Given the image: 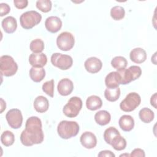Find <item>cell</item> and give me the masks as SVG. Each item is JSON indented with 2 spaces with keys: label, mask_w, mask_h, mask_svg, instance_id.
I'll use <instances>...</instances> for the list:
<instances>
[{
  "label": "cell",
  "mask_w": 157,
  "mask_h": 157,
  "mask_svg": "<svg viewBox=\"0 0 157 157\" xmlns=\"http://www.w3.org/2000/svg\"><path fill=\"white\" fill-rule=\"evenodd\" d=\"M129 156L131 157H136V156H140V157H144L145 156V151L144 150L141 149V148H135L134 149L131 154L129 155Z\"/></svg>",
  "instance_id": "obj_36"
},
{
  "label": "cell",
  "mask_w": 157,
  "mask_h": 157,
  "mask_svg": "<svg viewBox=\"0 0 157 157\" xmlns=\"http://www.w3.org/2000/svg\"><path fill=\"white\" fill-rule=\"evenodd\" d=\"M118 135H120V132L115 127L111 126L104 131L103 137L105 142L110 145L112 139Z\"/></svg>",
  "instance_id": "obj_28"
},
{
  "label": "cell",
  "mask_w": 157,
  "mask_h": 157,
  "mask_svg": "<svg viewBox=\"0 0 157 157\" xmlns=\"http://www.w3.org/2000/svg\"><path fill=\"white\" fill-rule=\"evenodd\" d=\"M118 124L123 131L129 132L134 128V120L131 115H123L120 118Z\"/></svg>",
  "instance_id": "obj_18"
},
{
  "label": "cell",
  "mask_w": 157,
  "mask_h": 157,
  "mask_svg": "<svg viewBox=\"0 0 157 157\" xmlns=\"http://www.w3.org/2000/svg\"><path fill=\"white\" fill-rule=\"evenodd\" d=\"M1 25L4 31L8 34L14 33L17 28V20L12 16H9L4 18L1 22Z\"/></svg>",
  "instance_id": "obj_19"
},
{
  "label": "cell",
  "mask_w": 157,
  "mask_h": 157,
  "mask_svg": "<svg viewBox=\"0 0 157 157\" xmlns=\"http://www.w3.org/2000/svg\"><path fill=\"white\" fill-rule=\"evenodd\" d=\"M1 141L2 145L4 146H10L15 142L14 134L10 131H5L1 136Z\"/></svg>",
  "instance_id": "obj_29"
},
{
  "label": "cell",
  "mask_w": 157,
  "mask_h": 157,
  "mask_svg": "<svg viewBox=\"0 0 157 157\" xmlns=\"http://www.w3.org/2000/svg\"><path fill=\"white\" fill-rule=\"evenodd\" d=\"M42 90L50 97H53L54 95V80L52 79L45 82L42 85Z\"/></svg>",
  "instance_id": "obj_33"
},
{
  "label": "cell",
  "mask_w": 157,
  "mask_h": 157,
  "mask_svg": "<svg viewBox=\"0 0 157 157\" xmlns=\"http://www.w3.org/2000/svg\"><path fill=\"white\" fill-rule=\"evenodd\" d=\"M105 84L107 88H115L121 84V77L117 71L109 73L105 78Z\"/></svg>",
  "instance_id": "obj_16"
},
{
  "label": "cell",
  "mask_w": 157,
  "mask_h": 157,
  "mask_svg": "<svg viewBox=\"0 0 157 157\" xmlns=\"http://www.w3.org/2000/svg\"><path fill=\"white\" fill-rule=\"evenodd\" d=\"M80 141L82 145L87 149H92L94 148L97 144L96 136L90 131L83 132L80 136Z\"/></svg>",
  "instance_id": "obj_11"
},
{
  "label": "cell",
  "mask_w": 157,
  "mask_h": 157,
  "mask_svg": "<svg viewBox=\"0 0 157 157\" xmlns=\"http://www.w3.org/2000/svg\"><path fill=\"white\" fill-rule=\"evenodd\" d=\"M51 63L54 66L61 70H67L72 66L73 59L68 55L54 53L51 56Z\"/></svg>",
  "instance_id": "obj_8"
},
{
  "label": "cell",
  "mask_w": 157,
  "mask_h": 157,
  "mask_svg": "<svg viewBox=\"0 0 157 157\" xmlns=\"http://www.w3.org/2000/svg\"><path fill=\"white\" fill-rule=\"evenodd\" d=\"M117 72L120 74L121 77V84L126 85L134 81L142 74V69L139 66H131L128 69H122L118 70Z\"/></svg>",
  "instance_id": "obj_5"
},
{
  "label": "cell",
  "mask_w": 157,
  "mask_h": 157,
  "mask_svg": "<svg viewBox=\"0 0 157 157\" xmlns=\"http://www.w3.org/2000/svg\"><path fill=\"white\" fill-rule=\"evenodd\" d=\"M10 10V6L6 3H1L0 4V15L3 17L9 13Z\"/></svg>",
  "instance_id": "obj_34"
},
{
  "label": "cell",
  "mask_w": 157,
  "mask_h": 157,
  "mask_svg": "<svg viewBox=\"0 0 157 157\" xmlns=\"http://www.w3.org/2000/svg\"><path fill=\"white\" fill-rule=\"evenodd\" d=\"M150 104L153 107H154L155 109H156V93H154L151 96L150 98Z\"/></svg>",
  "instance_id": "obj_38"
},
{
  "label": "cell",
  "mask_w": 157,
  "mask_h": 157,
  "mask_svg": "<svg viewBox=\"0 0 157 157\" xmlns=\"http://www.w3.org/2000/svg\"><path fill=\"white\" fill-rule=\"evenodd\" d=\"M129 156V155L128 154V153H126V154H121V155H120V156Z\"/></svg>",
  "instance_id": "obj_40"
},
{
  "label": "cell",
  "mask_w": 157,
  "mask_h": 157,
  "mask_svg": "<svg viewBox=\"0 0 157 157\" xmlns=\"http://www.w3.org/2000/svg\"><path fill=\"white\" fill-rule=\"evenodd\" d=\"M82 101L77 96H73L69 99L67 103L63 109V113L67 117L74 118L77 117L82 108Z\"/></svg>",
  "instance_id": "obj_6"
},
{
  "label": "cell",
  "mask_w": 157,
  "mask_h": 157,
  "mask_svg": "<svg viewBox=\"0 0 157 157\" xmlns=\"http://www.w3.org/2000/svg\"><path fill=\"white\" fill-rule=\"evenodd\" d=\"M29 76L34 82H40L45 77V71L43 67H32L29 70Z\"/></svg>",
  "instance_id": "obj_23"
},
{
  "label": "cell",
  "mask_w": 157,
  "mask_h": 157,
  "mask_svg": "<svg viewBox=\"0 0 157 157\" xmlns=\"http://www.w3.org/2000/svg\"><path fill=\"white\" fill-rule=\"evenodd\" d=\"M86 105L87 109L90 110H96L102 107V101L99 96L92 95L87 98L86 101Z\"/></svg>",
  "instance_id": "obj_22"
},
{
  "label": "cell",
  "mask_w": 157,
  "mask_h": 157,
  "mask_svg": "<svg viewBox=\"0 0 157 157\" xmlns=\"http://www.w3.org/2000/svg\"><path fill=\"white\" fill-rule=\"evenodd\" d=\"M75 44L74 36L69 32L64 31L60 33L56 39V45L62 51L71 50Z\"/></svg>",
  "instance_id": "obj_9"
},
{
  "label": "cell",
  "mask_w": 157,
  "mask_h": 157,
  "mask_svg": "<svg viewBox=\"0 0 157 157\" xmlns=\"http://www.w3.org/2000/svg\"><path fill=\"white\" fill-rule=\"evenodd\" d=\"M52 6V2L50 0H39L36 1V7L44 13L50 11Z\"/></svg>",
  "instance_id": "obj_32"
},
{
  "label": "cell",
  "mask_w": 157,
  "mask_h": 157,
  "mask_svg": "<svg viewBox=\"0 0 157 157\" xmlns=\"http://www.w3.org/2000/svg\"><path fill=\"white\" fill-rule=\"evenodd\" d=\"M42 20V15L35 10H29L23 13L20 17L21 27L25 29H30L38 25Z\"/></svg>",
  "instance_id": "obj_3"
},
{
  "label": "cell",
  "mask_w": 157,
  "mask_h": 157,
  "mask_svg": "<svg viewBox=\"0 0 157 157\" xmlns=\"http://www.w3.org/2000/svg\"><path fill=\"white\" fill-rule=\"evenodd\" d=\"M45 26L48 31L52 33H55L61 29L62 21L56 16H50L45 20Z\"/></svg>",
  "instance_id": "obj_12"
},
{
  "label": "cell",
  "mask_w": 157,
  "mask_h": 157,
  "mask_svg": "<svg viewBox=\"0 0 157 157\" xmlns=\"http://www.w3.org/2000/svg\"><path fill=\"white\" fill-rule=\"evenodd\" d=\"M111 120L110 113L106 110H100L94 115L95 121L101 126H105L109 123Z\"/></svg>",
  "instance_id": "obj_21"
},
{
  "label": "cell",
  "mask_w": 157,
  "mask_h": 157,
  "mask_svg": "<svg viewBox=\"0 0 157 157\" xmlns=\"http://www.w3.org/2000/svg\"><path fill=\"white\" fill-rule=\"evenodd\" d=\"M125 15L124 9L120 6H115L110 10V16L115 20H120Z\"/></svg>",
  "instance_id": "obj_30"
},
{
  "label": "cell",
  "mask_w": 157,
  "mask_h": 157,
  "mask_svg": "<svg viewBox=\"0 0 157 157\" xmlns=\"http://www.w3.org/2000/svg\"><path fill=\"white\" fill-rule=\"evenodd\" d=\"M120 96V89L119 87L115 88H107L104 91L105 99L110 102L117 101Z\"/></svg>",
  "instance_id": "obj_25"
},
{
  "label": "cell",
  "mask_w": 157,
  "mask_h": 157,
  "mask_svg": "<svg viewBox=\"0 0 157 157\" xmlns=\"http://www.w3.org/2000/svg\"><path fill=\"white\" fill-rule=\"evenodd\" d=\"M33 105L35 110L39 113L45 112L49 107L48 99L43 96H39L36 97L34 99Z\"/></svg>",
  "instance_id": "obj_20"
},
{
  "label": "cell",
  "mask_w": 157,
  "mask_h": 157,
  "mask_svg": "<svg viewBox=\"0 0 157 157\" xmlns=\"http://www.w3.org/2000/svg\"><path fill=\"white\" fill-rule=\"evenodd\" d=\"M79 130L78 124L74 121L63 120L59 123L57 127L59 136L64 139H68L77 136Z\"/></svg>",
  "instance_id": "obj_2"
},
{
  "label": "cell",
  "mask_w": 157,
  "mask_h": 157,
  "mask_svg": "<svg viewBox=\"0 0 157 157\" xmlns=\"http://www.w3.org/2000/svg\"><path fill=\"white\" fill-rule=\"evenodd\" d=\"M6 102L4 101L2 98H1V111L0 113H2V112L6 109Z\"/></svg>",
  "instance_id": "obj_39"
},
{
  "label": "cell",
  "mask_w": 157,
  "mask_h": 157,
  "mask_svg": "<svg viewBox=\"0 0 157 157\" xmlns=\"http://www.w3.org/2000/svg\"><path fill=\"white\" fill-rule=\"evenodd\" d=\"M98 156H99V157H104V156H105V157H115V155L110 150H102L99 153Z\"/></svg>",
  "instance_id": "obj_37"
},
{
  "label": "cell",
  "mask_w": 157,
  "mask_h": 157,
  "mask_svg": "<svg viewBox=\"0 0 157 157\" xmlns=\"http://www.w3.org/2000/svg\"><path fill=\"white\" fill-rule=\"evenodd\" d=\"M44 139L42 129V121L39 118L33 116L26 121L25 129L20 135L21 144L26 147L41 144Z\"/></svg>",
  "instance_id": "obj_1"
},
{
  "label": "cell",
  "mask_w": 157,
  "mask_h": 157,
  "mask_svg": "<svg viewBox=\"0 0 157 157\" xmlns=\"http://www.w3.org/2000/svg\"><path fill=\"white\" fill-rule=\"evenodd\" d=\"M131 60L137 64L144 63L147 59V53L145 50L142 48H135L132 49L129 54Z\"/></svg>",
  "instance_id": "obj_17"
},
{
  "label": "cell",
  "mask_w": 157,
  "mask_h": 157,
  "mask_svg": "<svg viewBox=\"0 0 157 157\" xmlns=\"http://www.w3.org/2000/svg\"><path fill=\"white\" fill-rule=\"evenodd\" d=\"M74 89L73 82L69 78L61 79L58 83L57 90L59 94L66 96L69 95Z\"/></svg>",
  "instance_id": "obj_14"
},
{
  "label": "cell",
  "mask_w": 157,
  "mask_h": 157,
  "mask_svg": "<svg viewBox=\"0 0 157 157\" xmlns=\"http://www.w3.org/2000/svg\"><path fill=\"white\" fill-rule=\"evenodd\" d=\"M139 117L142 121L145 123H149L152 121L155 117L154 112L149 108L144 107L140 110Z\"/></svg>",
  "instance_id": "obj_24"
},
{
  "label": "cell",
  "mask_w": 157,
  "mask_h": 157,
  "mask_svg": "<svg viewBox=\"0 0 157 157\" xmlns=\"http://www.w3.org/2000/svg\"><path fill=\"white\" fill-rule=\"evenodd\" d=\"M140 102L141 98L139 94L136 92H131L120 102V108L126 112H132L140 105Z\"/></svg>",
  "instance_id": "obj_7"
},
{
  "label": "cell",
  "mask_w": 157,
  "mask_h": 157,
  "mask_svg": "<svg viewBox=\"0 0 157 157\" xmlns=\"http://www.w3.org/2000/svg\"><path fill=\"white\" fill-rule=\"evenodd\" d=\"M84 66L86 71L95 74L101 71L102 67V63L96 57H90L85 61Z\"/></svg>",
  "instance_id": "obj_13"
},
{
  "label": "cell",
  "mask_w": 157,
  "mask_h": 157,
  "mask_svg": "<svg viewBox=\"0 0 157 157\" xmlns=\"http://www.w3.org/2000/svg\"><path fill=\"white\" fill-rule=\"evenodd\" d=\"M29 62L33 67H43L47 64V58L45 54L43 53H33L29 56Z\"/></svg>",
  "instance_id": "obj_15"
},
{
  "label": "cell",
  "mask_w": 157,
  "mask_h": 157,
  "mask_svg": "<svg viewBox=\"0 0 157 157\" xmlns=\"http://www.w3.org/2000/svg\"><path fill=\"white\" fill-rule=\"evenodd\" d=\"M13 4L17 9H23L27 7V6L28 4V1H27V0H14Z\"/></svg>",
  "instance_id": "obj_35"
},
{
  "label": "cell",
  "mask_w": 157,
  "mask_h": 157,
  "mask_svg": "<svg viewBox=\"0 0 157 157\" xmlns=\"http://www.w3.org/2000/svg\"><path fill=\"white\" fill-rule=\"evenodd\" d=\"M0 70L2 75L10 77L17 72L18 65L12 56L2 55L0 58Z\"/></svg>",
  "instance_id": "obj_4"
},
{
  "label": "cell",
  "mask_w": 157,
  "mask_h": 157,
  "mask_svg": "<svg viewBox=\"0 0 157 157\" xmlns=\"http://www.w3.org/2000/svg\"><path fill=\"white\" fill-rule=\"evenodd\" d=\"M111 65L114 69L118 71L126 68L128 65V61L124 57L121 56H117L112 59Z\"/></svg>",
  "instance_id": "obj_27"
},
{
  "label": "cell",
  "mask_w": 157,
  "mask_h": 157,
  "mask_svg": "<svg viewBox=\"0 0 157 157\" xmlns=\"http://www.w3.org/2000/svg\"><path fill=\"white\" fill-rule=\"evenodd\" d=\"M126 139L120 135H118L112 139L110 145L115 150L121 151L126 148Z\"/></svg>",
  "instance_id": "obj_26"
},
{
  "label": "cell",
  "mask_w": 157,
  "mask_h": 157,
  "mask_svg": "<svg viewBox=\"0 0 157 157\" xmlns=\"http://www.w3.org/2000/svg\"><path fill=\"white\" fill-rule=\"evenodd\" d=\"M6 120L9 125L13 129H18L23 123V116L21 110L18 109L9 110L6 115Z\"/></svg>",
  "instance_id": "obj_10"
},
{
  "label": "cell",
  "mask_w": 157,
  "mask_h": 157,
  "mask_svg": "<svg viewBox=\"0 0 157 157\" xmlns=\"http://www.w3.org/2000/svg\"><path fill=\"white\" fill-rule=\"evenodd\" d=\"M29 48L34 53H40L44 49V43L41 39H36L31 42Z\"/></svg>",
  "instance_id": "obj_31"
}]
</instances>
